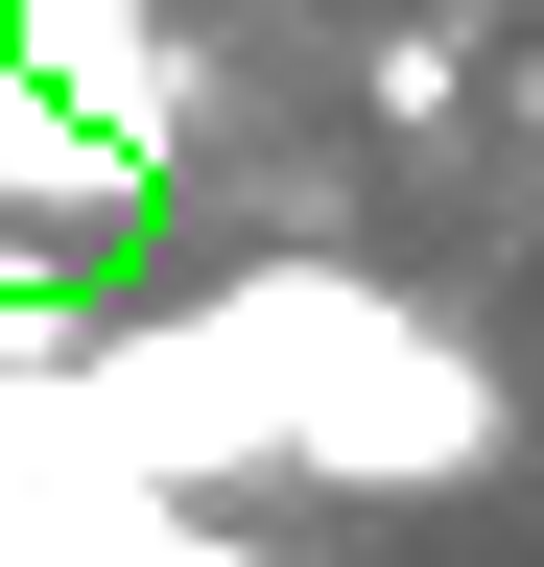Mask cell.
<instances>
[{
  "mask_svg": "<svg viewBox=\"0 0 544 567\" xmlns=\"http://www.w3.org/2000/svg\"><path fill=\"white\" fill-rule=\"evenodd\" d=\"M119 166H143V142H95V118H72V95H48V71H24V48H0V213H95Z\"/></svg>",
  "mask_w": 544,
  "mask_h": 567,
  "instance_id": "3957f363",
  "label": "cell"
},
{
  "mask_svg": "<svg viewBox=\"0 0 544 567\" xmlns=\"http://www.w3.org/2000/svg\"><path fill=\"white\" fill-rule=\"evenodd\" d=\"M0 567H285L214 496H0Z\"/></svg>",
  "mask_w": 544,
  "mask_h": 567,
  "instance_id": "7a4b0ae2",
  "label": "cell"
},
{
  "mask_svg": "<svg viewBox=\"0 0 544 567\" xmlns=\"http://www.w3.org/2000/svg\"><path fill=\"white\" fill-rule=\"evenodd\" d=\"M214 331H237L260 425H285V473H356V496H473L497 473V354L427 331V308H379V284L260 260V284H214Z\"/></svg>",
  "mask_w": 544,
  "mask_h": 567,
  "instance_id": "6da1fadb",
  "label": "cell"
}]
</instances>
